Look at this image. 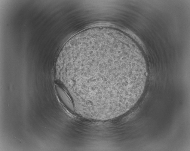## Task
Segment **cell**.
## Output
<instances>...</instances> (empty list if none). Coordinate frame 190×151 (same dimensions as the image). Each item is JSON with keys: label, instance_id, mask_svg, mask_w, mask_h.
Returning a JSON list of instances; mask_svg holds the SVG:
<instances>
[{"label": "cell", "instance_id": "cell-1", "mask_svg": "<svg viewBox=\"0 0 190 151\" xmlns=\"http://www.w3.org/2000/svg\"><path fill=\"white\" fill-rule=\"evenodd\" d=\"M117 35L96 33L74 41L66 49L63 78L87 108L124 113L139 99L147 73L138 51Z\"/></svg>", "mask_w": 190, "mask_h": 151}, {"label": "cell", "instance_id": "cell-2", "mask_svg": "<svg viewBox=\"0 0 190 151\" xmlns=\"http://www.w3.org/2000/svg\"><path fill=\"white\" fill-rule=\"evenodd\" d=\"M58 94L63 103L70 110L74 111V104L70 97L66 92L59 86L56 87Z\"/></svg>", "mask_w": 190, "mask_h": 151}]
</instances>
